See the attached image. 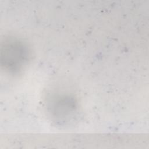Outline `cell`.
Here are the masks:
<instances>
[{"instance_id": "1", "label": "cell", "mask_w": 149, "mask_h": 149, "mask_svg": "<svg viewBox=\"0 0 149 149\" xmlns=\"http://www.w3.org/2000/svg\"><path fill=\"white\" fill-rule=\"evenodd\" d=\"M29 49L23 41L9 39L2 46V64L7 70L16 72L22 69L29 60Z\"/></svg>"}]
</instances>
